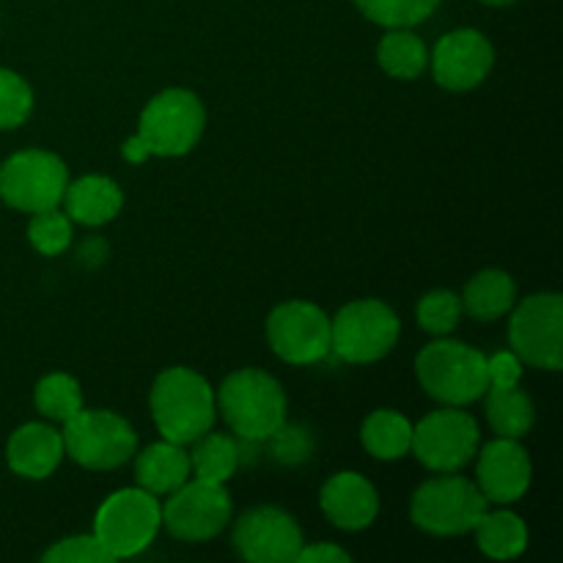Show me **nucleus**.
I'll use <instances>...</instances> for the list:
<instances>
[{
  "mask_svg": "<svg viewBox=\"0 0 563 563\" xmlns=\"http://www.w3.org/2000/svg\"><path fill=\"white\" fill-rule=\"evenodd\" d=\"M152 418L163 440L190 445L214 427L218 401L207 379L187 366L165 368L148 396Z\"/></svg>",
  "mask_w": 563,
  "mask_h": 563,
  "instance_id": "obj_1",
  "label": "nucleus"
},
{
  "mask_svg": "<svg viewBox=\"0 0 563 563\" xmlns=\"http://www.w3.org/2000/svg\"><path fill=\"white\" fill-rule=\"evenodd\" d=\"M214 401L236 438L253 443H264L280 423H286V407H289L278 379L262 368H240L229 374Z\"/></svg>",
  "mask_w": 563,
  "mask_h": 563,
  "instance_id": "obj_2",
  "label": "nucleus"
},
{
  "mask_svg": "<svg viewBox=\"0 0 563 563\" xmlns=\"http://www.w3.org/2000/svg\"><path fill=\"white\" fill-rule=\"evenodd\" d=\"M421 388L445 407H467L489 388L487 357L462 341L440 339L423 346L416 357Z\"/></svg>",
  "mask_w": 563,
  "mask_h": 563,
  "instance_id": "obj_3",
  "label": "nucleus"
},
{
  "mask_svg": "<svg viewBox=\"0 0 563 563\" xmlns=\"http://www.w3.org/2000/svg\"><path fill=\"white\" fill-rule=\"evenodd\" d=\"M207 126V108L187 88H165L143 108L135 135L152 157H181L198 146Z\"/></svg>",
  "mask_w": 563,
  "mask_h": 563,
  "instance_id": "obj_4",
  "label": "nucleus"
},
{
  "mask_svg": "<svg viewBox=\"0 0 563 563\" xmlns=\"http://www.w3.org/2000/svg\"><path fill=\"white\" fill-rule=\"evenodd\" d=\"M489 500L471 478L443 473L416 489L410 500V520L432 537H462L476 528Z\"/></svg>",
  "mask_w": 563,
  "mask_h": 563,
  "instance_id": "obj_5",
  "label": "nucleus"
},
{
  "mask_svg": "<svg viewBox=\"0 0 563 563\" xmlns=\"http://www.w3.org/2000/svg\"><path fill=\"white\" fill-rule=\"evenodd\" d=\"M64 451L86 471H115L137 451V434L126 418L113 410H86L64 421Z\"/></svg>",
  "mask_w": 563,
  "mask_h": 563,
  "instance_id": "obj_6",
  "label": "nucleus"
},
{
  "mask_svg": "<svg viewBox=\"0 0 563 563\" xmlns=\"http://www.w3.org/2000/svg\"><path fill=\"white\" fill-rule=\"evenodd\" d=\"M401 322L388 302L377 297L352 300L330 319V352L346 363H377L396 346Z\"/></svg>",
  "mask_w": 563,
  "mask_h": 563,
  "instance_id": "obj_7",
  "label": "nucleus"
},
{
  "mask_svg": "<svg viewBox=\"0 0 563 563\" xmlns=\"http://www.w3.org/2000/svg\"><path fill=\"white\" fill-rule=\"evenodd\" d=\"M163 528V506L157 495L141 487L119 489L102 500L93 517V537L115 559H132L154 542Z\"/></svg>",
  "mask_w": 563,
  "mask_h": 563,
  "instance_id": "obj_8",
  "label": "nucleus"
},
{
  "mask_svg": "<svg viewBox=\"0 0 563 563\" xmlns=\"http://www.w3.org/2000/svg\"><path fill=\"white\" fill-rule=\"evenodd\" d=\"M511 352L522 363L542 372L563 368V297L559 291H539L511 308Z\"/></svg>",
  "mask_w": 563,
  "mask_h": 563,
  "instance_id": "obj_9",
  "label": "nucleus"
},
{
  "mask_svg": "<svg viewBox=\"0 0 563 563\" xmlns=\"http://www.w3.org/2000/svg\"><path fill=\"white\" fill-rule=\"evenodd\" d=\"M69 185L64 159L44 148L16 152L0 165V198L16 212L36 214L58 207Z\"/></svg>",
  "mask_w": 563,
  "mask_h": 563,
  "instance_id": "obj_10",
  "label": "nucleus"
},
{
  "mask_svg": "<svg viewBox=\"0 0 563 563\" xmlns=\"http://www.w3.org/2000/svg\"><path fill=\"white\" fill-rule=\"evenodd\" d=\"M478 443L482 432L476 418L460 407H445L412 423L410 454H416L429 471L456 473L476 456Z\"/></svg>",
  "mask_w": 563,
  "mask_h": 563,
  "instance_id": "obj_11",
  "label": "nucleus"
},
{
  "mask_svg": "<svg viewBox=\"0 0 563 563\" xmlns=\"http://www.w3.org/2000/svg\"><path fill=\"white\" fill-rule=\"evenodd\" d=\"M231 495L225 484L187 478L163 506V526L179 542H209L231 522Z\"/></svg>",
  "mask_w": 563,
  "mask_h": 563,
  "instance_id": "obj_12",
  "label": "nucleus"
},
{
  "mask_svg": "<svg viewBox=\"0 0 563 563\" xmlns=\"http://www.w3.org/2000/svg\"><path fill=\"white\" fill-rule=\"evenodd\" d=\"M269 350L291 366H311L330 355V317L308 300H289L267 317Z\"/></svg>",
  "mask_w": 563,
  "mask_h": 563,
  "instance_id": "obj_13",
  "label": "nucleus"
},
{
  "mask_svg": "<svg viewBox=\"0 0 563 563\" xmlns=\"http://www.w3.org/2000/svg\"><path fill=\"white\" fill-rule=\"evenodd\" d=\"M231 542L236 553L251 563H295L306 539L295 517L284 509L258 506L236 520Z\"/></svg>",
  "mask_w": 563,
  "mask_h": 563,
  "instance_id": "obj_14",
  "label": "nucleus"
},
{
  "mask_svg": "<svg viewBox=\"0 0 563 563\" xmlns=\"http://www.w3.org/2000/svg\"><path fill=\"white\" fill-rule=\"evenodd\" d=\"M495 66V49L482 31L460 27L434 44L432 75L445 91H471L489 77Z\"/></svg>",
  "mask_w": 563,
  "mask_h": 563,
  "instance_id": "obj_15",
  "label": "nucleus"
},
{
  "mask_svg": "<svg viewBox=\"0 0 563 563\" xmlns=\"http://www.w3.org/2000/svg\"><path fill=\"white\" fill-rule=\"evenodd\" d=\"M531 456L522 449L520 440L495 438L478 454L476 487L489 504L506 506L520 500L531 487Z\"/></svg>",
  "mask_w": 563,
  "mask_h": 563,
  "instance_id": "obj_16",
  "label": "nucleus"
},
{
  "mask_svg": "<svg viewBox=\"0 0 563 563\" xmlns=\"http://www.w3.org/2000/svg\"><path fill=\"white\" fill-rule=\"evenodd\" d=\"M324 517L341 531H363L379 515V495L366 476L355 471H341L324 482L319 493Z\"/></svg>",
  "mask_w": 563,
  "mask_h": 563,
  "instance_id": "obj_17",
  "label": "nucleus"
},
{
  "mask_svg": "<svg viewBox=\"0 0 563 563\" xmlns=\"http://www.w3.org/2000/svg\"><path fill=\"white\" fill-rule=\"evenodd\" d=\"M64 456V438L49 423H22L5 445V460L11 471L33 482L53 476Z\"/></svg>",
  "mask_w": 563,
  "mask_h": 563,
  "instance_id": "obj_18",
  "label": "nucleus"
},
{
  "mask_svg": "<svg viewBox=\"0 0 563 563\" xmlns=\"http://www.w3.org/2000/svg\"><path fill=\"white\" fill-rule=\"evenodd\" d=\"M60 203L66 207L71 223L104 225L124 207V192L110 176L88 174L77 181H69Z\"/></svg>",
  "mask_w": 563,
  "mask_h": 563,
  "instance_id": "obj_19",
  "label": "nucleus"
},
{
  "mask_svg": "<svg viewBox=\"0 0 563 563\" xmlns=\"http://www.w3.org/2000/svg\"><path fill=\"white\" fill-rule=\"evenodd\" d=\"M137 454V451H135ZM190 478V454L185 445L159 440L146 445L135 456V482L137 487L152 495H170Z\"/></svg>",
  "mask_w": 563,
  "mask_h": 563,
  "instance_id": "obj_20",
  "label": "nucleus"
},
{
  "mask_svg": "<svg viewBox=\"0 0 563 563\" xmlns=\"http://www.w3.org/2000/svg\"><path fill=\"white\" fill-rule=\"evenodd\" d=\"M460 300L467 317L478 319V322H495L515 308V278L504 269H482L478 275H473Z\"/></svg>",
  "mask_w": 563,
  "mask_h": 563,
  "instance_id": "obj_21",
  "label": "nucleus"
},
{
  "mask_svg": "<svg viewBox=\"0 0 563 563\" xmlns=\"http://www.w3.org/2000/svg\"><path fill=\"white\" fill-rule=\"evenodd\" d=\"M476 544L487 559L511 561L528 550V526L515 511H484L476 522Z\"/></svg>",
  "mask_w": 563,
  "mask_h": 563,
  "instance_id": "obj_22",
  "label": "nucleus"
},
{
  "mask_svg": "<svg viewBox=\"0 0 563 563\" xmlns=\"http://www.w3.org/2000/svg\"><path fill=\"white\" fill-rule=\"evenodd\" d=\"M361 443L374 460L396 462L410 454L412 423L399 410H374L361 427Z\"/></svg>",
  "mask_w": 563,
  "mask_h": 563,
  "instance_id": "obj_23",
  "label": "nucleus"
},
{
  "mask_svg": "<svg viewBox=\"0 0 563 563\" xmlns=\"http://www.w3.org/2000/svg\"><path fill=\"white\" fill-rule=\"evenodd\" d=\"M377 60L396 80H416L427 71L429 49L412 27H388L377 44Z\"/></svg>",
  "mask_w": 563,
  "mask_h": 563,
  "instance_id": "obj_24",
  "label": "nucleus"
},
{
  "mask_svg": "<svg viewBox=\"0 0 563 563\" xmlns=\"http://www.w3.org/2000/svg\"><path fill=\"white\" fill-rule=\"evenodd\" d=\"M487 421L498 438L522 440L537 423V407L531 396L520 390L517 385L511 388H487Z\"/></svg>",
  "mask_w": 563,
  "mask_h": 563,
  "instance_id": "obj_25",
  "label": "nucleus"
},
{
  "mask_svg": "<svg viewBox=\"0 0 563 563\" xmlns=\"http://www.w3.org/2000/svg\"><path fill=\"white\" fill-rule=\"evenodd\" d=\"M236 465H240V445L229 434H220L209 429L207 434L192 440L190 473L196 478H201V482L225 484L234 476Z\"/></svg>",
  "mask_w": 563,
  "mask_h": 563,
  "instance_id": "obj_26",
  "label": "nucleus"
},
{
  "mask_svg": "<svg viewBox=\"0 0 563 563\" xmlns=\"http://www.w3.org/2000/svg\"><path fill=\"white\" fill-rule=\"evenodd\" d=\"M33 401H36V410L42 412L44 418H49V421L55 423H64L69 421L75 412L82 410L80 383L64 372L47 374L44 379H38Z\"/></svg>",
  "mask_w": 563,
  "mask_h": 563,
  "instance_id": "obj_27",
  "label": "nucleus"
},
{
  "mask_svg": "<svg viewBox=\"0 0 563 563\" xmlns=\"http://www.w3.org/2000/svg\"><path fill=\"white\" fill-rule=\"evenodd\" d=\"M355 5L383 27H412L432 16L440 0H355Z\"/></svg>",
  "mask_w": 563,
  "mask_h": 563,
  "instance_id": "obj_28",
  "label": "nucleus"
},
{
  "mask_svg": "<svg viewBox=\"0 0 563 563\" xmlns=\"http://www.w3.org/2000/svg\"><path fill=\"white\" fill-rule=\"evenodd\" d=\"M27 240L42 256H58L71 245V220L58 207L31 214Z\"/></svg>",
  "mask_w": 563,
  "mask_h": 563,
  "instance_id": "obj_29",
  "label": "nucleus"
},
{
  "mask_svg": "<svg viewBox=\"0 0 563 563\" xmlns=\"http://www.w3.org/2000/svg\"><path fill=\"white\" fill-rule=\"evenodd\" d=\"M418 324L429 335H449L454 333L462 317V300L449 289H434L421 297L418 302Z\"/></svg>",
  "mask_w": 563,
  "mask_h": 563,
  "instance_id": "obj_30",
  "label": "nucleus"
},
{
  "mask_svg": "<svg viewBox=\"0 0 563 563\" xmlns=\"http://www.w3.org/2000/svg\"><path fill=\"white\" fill-rule=\"evenodd\" d=\"M33 113V91L16 71L0 66V130H16Z\"/></svg>",
  "mask_w": 563,
  "mask_h": 563,
  "instance_id": "obj_31",
  "label": "nucleus"
},
{
  "mask_svg": "<svg viewBox=\"0 0 563 563\" xmlns=\"http://www.w3.org/2000/svg\"><path fill=\"white\" fill-rule=\"evenodd\" d=\"M44 563H110L113 555L102 548L93 533H82V537H66L55 542L47 553L42 555Z\"/></svg>",
  "mask_w": 563,
  "mask_h": 563,
  "instance_id": "obj_32",
  "label": "nucleus"
},
{
  "mask_svg": "<svg viewBox=\"0 0 563 563\" xmlns=\"http://www.w3.org/2000/svg\"><path fill=\"white\" fill-rule=\"evenodd\" d=\"M267 440L273 443L275 456H278L280 462H286V465H295V462L308 460V454H311V434H308L306 429L280 423Z\"/></svg>",
  "mask_w": 563,
  "mask_h": 563,
  "instance_id": "obj_33",
  "label": "nucleus"
},
{
  "mask_svg": "<svg viewBox=\"0 0 563 563\" xmlns=\"http://www.w3.org/2000/svg\"><path fill=\"white\" fill-rule=\"evenodd\" d=\"M487 374L489 388H511V385H520L522 361L515 352H498V355L487 357Z\"/></svg>",
  "mask_w": 563,
  "mask_h": 563,
  "instance_id": "obj_34",
  "label": "nucleus"
},
{
  "mask_svg": "<svg viewBox=\"0 0 563 563\" xmlns=\"http://www.w3.org/2000/svg\"><path fill=\"white\" fill-rule=\"evenodd\" d=\"M352 555L339 544H302L297 563H350Z\"/></svg>",
  "mask_w": 563,
  "mask_h": 563,
  "instance_id": "obj_35",
  "label": "nucleus"
},
{
  "mask_svg": "<svg viewBox=\"0 0 563 563\" xmlns=\"http://www.w3.org/2000/svg\"><path fill=\"white\" fill-rule=\"evenodd\" d=\"M121 157L126 159V163H146L148 157H152V154H148V148H146V143L141 141V137L137 135H132V137H126L124 143H121Z\"/></svg>",
  "mask_w": 563,
  "mask_h": 563,
  "instance_id": "obj_36",
  "label": "nucleus"
},
{
  "mask_svg": "<svg viewBox=\"0 0 563 563\" xmlns=\"http://www.w3.org/2000/svg\"><path fill=\"white\" fill-rule=\"evenodd\" d=\"M482 3H487V5H509V3H515V0H482Z\"/></svg>",
  "mask_w": 563,
  "mask_h": 563,
  "instance_id": "obj_37",
  "label": "nucleus"
}]
</instances>
